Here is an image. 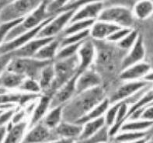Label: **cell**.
<instances>
[{
    "label": "cell",
    "instance_id": "cell-32",
    "mask_svg": "<svg viewBox=\"0 0 153 143\" xmlns=\"http://www.w3.org/2000/svg\"><path fill=\"white\" fill-rule=\"evenodd\" d=\"M89 30H86V31H82L79 33H76L64 37L62 41H60V48L66 46V45L78 44V43H81L85 41L89 37Z\"/></svg>",
    "mask_w": 153,
    "mask_h": 143
},
{
    "label": "cell",
    "instance_id": "cell-30",
    "mask_svg": "<svg viewBox=\"0 0 153 143\" xmlns=\"http://www.w3.org/2000/svg\"><path fill=\"white\" fill-rule=\"evenodd\" d=\"M82 42L61 47L59 50L58 51L54 59L56 61H62L71 58L74 56H76L79 48V47L82 44Z\"/></svg>",
    "mask_w": 153,
    "mask_h": 143
},
{
    "label": "cell",
    "instance_id": "cell-27",
    "mask_svg": "<svg viewBox=\"0 0 153 143\" xmlns=\"http://www.w3.org/2000/svg\"><path fill=\"white\" fill-rule=\"evenodd\" d=\"M152 126L151 121H128L122 124L120 131L123 132H146Z\"/></svg>",
    "mask_w": 153,
    "mask_h": 143
},
{
    "label": "cell",
    "instance_id": "cell-18",
    "mask_svg": "<svg viewBox=\"0 0 153 143\" xmlns=\"http://www.w3.org/2000/svg\"><path fill=\"white\" fill-rule=\"evenodd\" d=\"M51 106V97L48 95H43L39 97L37 104L35 105L33 110V114L31 116L30 123L28 124V128H30L35 124H37L45 118L48 109Z\"/></svg>",
    "mask_w": 153,
    "mask_h": 143
},
{
    "label": "cell",
    "instance_id": "cell-31",
    "mask_svg": "<svg viewBox=\"0 0 153 143\" xmlns=\"http://www.w3.org/2000/svg\"><path fill=\"white\" fill-rule=\"evenodd\" d=\"M18 89L24 93L30 94L38 95L41 92H42L38 81L31 78H25Z\"/></svg>",
    "mask_w": 153,
    "mask_h": 143
},
{
    "label": "cell",
    "instance_id": "cell-36",
    "mask_svg": "<svg viewBox=\"0 0 153 143\" xmlns=\"http://www.w3.org/2000/svg\"><path fill=\"white\" fill-rule=\"evenodd\" d=\"M132 29H129V28H120L117 31H116L114 33H113L107 39V41L109 42L113 43H117L120 41H121L128 34L131 32Z\"/></svg>",
    "mask_w": 153,
    "mask_h": 143
},
{
    "label": "cell",
    "instance_id": "cell-41",
    "mask_svg": "<svg viewBox=\"0 0 153 143\" xmlns=\"http://www.w3.org/2000/svg\"><path fill=\"white\" fill-rule=\"evenodd\" d=\"M76 140L75 139H63V138H59L57 139L52 140L46 143H74Z\"/></svg>",
    "mask_w": 153,
    "mask_h": 143
},
{
    "label": "cell",
    "instance_id": "cell-34",
    "mask_svg": "<svg viewBox=\"0 0 153 143\" xmlns=\"http://www.w3.org/2000/svg\"><path fill=\"white\" fill-rule=\"evenodd\" d=\"M23 19H18L15 21L6 22V23H0V46L5 42L7 35L9 34L11 30L18 25Z\"/></svg>",
    "mask_w": 153,
    "mask_h": 143
},
{
    "label": "cell",
    "instance_id": "cell-25",
    "mask_svg": "<svg viewBox=\"0 0 153 143\" xmlns=\"http://www.w3.org/2000/svg\"><path fill=\"white\" fill-rule=\"evenodd\" d=\"M25 77L23 75L13 73L11 72H4L0 75V88L3 89H14L19 88Z\"/></svg>",
    "mask_w": 153,
    "mask_h": 143
},
{
    "label": "cell",
    "instance_id": "cell-4",
    "mask_svg": "<svg viewBox=\"0 0 153 143\" xmlns=\"http://www.w3.org/2000/svg\"><path fill=\"white\" fill-rule=\"evenodd\" d=\"M48 62H42L33 58L13 57L6 71L23 75L25 78H31L37 80L41 69Z\"/></svg>",
    "mask_w": 153,
    "mask_h": 143
},
{
    "label": "cell",
    "instance_id": "cell-9",
    "mask_svg": "<svg viewBox=\"0 0 153 143\" xmlns=\"http://www.w3.org/2000/svg\"><path fill=\"white\" fill-rule=\"evenodd\" d=\"M50 129L47 128L42 121L35 124L26 135H24L20 143H46L54 140V137Z\"/></svg>",
    "mask_w": 153,
    "mask_h": 143
},
{
    "label": "cell",
    "instance_id": "cell-35",
    "mask_svg": "<svg viewBox=\"0 0 153 143\" xmlns=\"http://www.w3.org/2000/svg\"><path fill=\"white\" fill-rule=\"evenodd\" d=\"M120 104V102H117L115 104H113L111 107H109V108L106 111V114L104 116L105 119V124L107 127H111L114 123L115 119H116L117 114L118 111L119 107Z\"/></svg>",
    "mask_w": 153,
    "mask_h": 143
},
{
    "label": "cell",
    "instance_id": "cell-15",
    "mask_svg": "<svg viewBox=\"0 0 153 143\" xmlns=\"http://www.w3.org/2000/svg\"><path fill=\"white\" fill-rule=\"evenodd\" d=\"M151 71V65L142 62L122 70L120 74V79L126 82L138 81Z\"/></svg>",
    "mask_w": 153,
    "mask_h": 143
},
{
    "label": "cell",
    "instance_id": "cell-44",
    "mask_svg": "<svg viewBox=\"0 0 153 143\" xmlns=\"http://www.w3.org/2000/svg\"><path fill=\"white\" fill-rule=\"evenodd\" d=\"M150 140V136H147L146 138H143L142 139L137 140V141H134V142H128V143H148L149 142Z\"/></svg>",
    "mask_w": 153,
    "mask_h": 143
},
{
    "label": "cell",
    "instance_id": "cell-33",
    "mask_svg": "<svg viewBox=\"0 0 153 143\" xmlns=\"http://www.w3.org/2000/svg\"><path fill=\"white\" fill-rule=\"evenodd\" d=\"M139 34H140L138 33V31L132 29L130 33L128 34L121 41L117 43V47L122 50L129 51L133 47V45L135 44Z\"/></svg>",
    "mask_w": 153,
    "mask_h": 143
},
{
    "label": "cell",
    "instance_id": "cell-43",
    "mask_svg": "<svg viewBox=\"0 0 153 143\" xmlns=\"http://www.w3.org/2000/svg\"><path fill=\"white\" fill-rule=\"evenodd\" d=\"M6 134V125L0 127V143H2Z\"/></svg>",
    "mask_w": 153,
    "mask_h": 143
},
{
    "label": "cell",
    "instance_id": "cell-29",
    "mask_svg": "<svg viewBox=\"0 0 153 143\" xmlns=\"http://www.w3.org/2000/svg\"><path fill=\"white\" fill-rule=\"evenodd\" d=\"M150 136V131L146 132H123L115 136V141L120 143H128L137 141Z\"/></svg>",
    "mask_w": 153,
    "mask_h": 143
},
{
    "label": "cell",
    "instance_id": "cell-38",
    "mask_svg": "<svg viewBox=\"0 0 153 143\" xmlns=\"http://www.w3.org/2000/svg\"><path fill=\"white\" fill-rule=\"evenodd\" d=\"M14 113H15V111H14L13 109H11V110H6V111H3L2 114H0V127L6 125V124L10 121V120H11Z\"/></svg>",
    "mask_w": 153,
    "mask_h": 143
},
{
    "label": "cell",
    "instance_id": "cell-37",
    "mask_svg": "<svg viewBox=\"0 0 153 143\" xmlns=\"http://www.w3.org/2000/svg\"><path fill=\"white\" fill-rule=\"evenodd\" d=\"M13 58V53H6V54H0V75L6 72L10 65V62Z\"/></svg>",
    "mask_w": 153,
    "mask_h": 143
},
{
    "label": "cell",
    "instance_id": "cell-2",
    "mask_svg": "<svg viewBox=\"0 0 153 143\" xmlns=\"http://www.w3.org/2000/svg\"><path fill=\"white\" fill-rule=\"evenodd\" d=\"M37 0H18L9 2L0 10V23L21 19L29 15L40 4Z\"/></svg>",
    "mask_w": 153,
    "mask_h": 143
},
{
    "label": "cell",
    "instance_id": "cell-11",
    "mask_svg": "<svg viewBox=\"0 0 153 143\" xmlns=\"http://www.w3.org/2000/svg\"><path fill=\"white\" fill-rule=\"evenodd\" d=\"M78 75L79 73L74 75L59 89H57L52 97H51L50 108L62 106L72 98V96L76 93V80Z\"/></svg>",
    "mask_w": 153,
    "mask_h": 143
},
{
    "label": "cell",
    "instance_id": "cell-21",
    "mask_svg": "<svg viewBox=\"0 0 153 143\" xmlns=\"http://www.w3.org/2000/svg\"><path fill=\"white\" fill-rule=\"evenodd\" d=\"M54 77H55V73H54V62H50L41 69L39 74L37 81L41 86V90L46 91L51 89L54 81Z\"/></svg>",
    "mask_w": 153,
    "mask_h": 143
},
{
    "label": "cell",
    "instance_id": "cell-13",
    "mask_svg": "<svg viewBox=\"0 0 153 143\" xmlns=\"http://www.w3.org/2000/svg\"><path fill=\"white\" fill-rule=\"evenodd\" d=\"M145 56H146V48L144 45L143 37L142 35L139 34L135 44L129 50L128 54L123 59L121 69L124 70L133 65L142 62Z\"/></svg>",
    "mask_w": 153,
    "mask_h": 143
},
{
    "label": "cell",
    "instance_id": "cell-39",
    "mask_svg": "<svg viewBox=\"0 0 153 143\" xmlns=\"http://www.w3.org/2000/svg\"><path fill=\"white\" fill-rule=\"evenodd\" d=\"M26 114H27V112H26L25 110H19L17 112L14 113L10 121H11V123L13 125L19 124L20 122L23 121V118L25 117Z\"/></svg>",
    "mask_w": 153,
    "mask_h": 143
},
{
    "label": "cell",
    "instance_id": "cell-19",
    "mask_svg": "<svg viewBox=\"0 0 153 143\" xmlns=\"http://www.w3.org/2000/svg\"><path fill=\"white\" fill-rule=\"evenodd\" d=\"M59 48H60V41L54 38L51 42L48 43L47 45L42 47L33 58L42 62H52L53 59L55 58Z\"/></svg>",
    "mask_w": 153,
    "mask_h": 143
},
{
    "label": "cell",
    "instance_id": "cell-17",
    "mask_svg": "<svg viewBox=\"0 0 153 143\" xmlns=\"http://www.w3.org/2000/svg\"><path fill=\"white\" fill-rule=\"evenodd\" d=\"M54 134L57 138L78 139L82 131V125H79L76 123L62 121L54 130Z\"/></svg>",
    "mask_w": 153,
    "mask_h": 143
},
{
    "label": "cell",
    "instance_id": "cell-26",
    "mask_svg": "<svg viewBox=\"0 0 153 143\" xmlns=\"http://www.w3.org/2000/svg\"><path fill=\"white\" fill-rule=\"evenodd\" d=\"M153 12L152 1H140L134 5V10L132 11L134 17L138 19L144 20L149 17Z\"/></svg>",
    "mask_w": 153,
    "mask_h": 143
},
{
    "label": "cell",
    "instance_id": "cell-14",
    "mask_svg": "<svg viewBox=\"0 0 153 143\" xmlns=\"http://www.w3.org/2000/svg\"><path fill=\"white\" fill-rule=\"evenodd\" d=\"M54 38L55 37H45V38L35 37L12 53L13 57L16 58H33L42 47L47 45L48 43L51 42Z\"/></svg>",
    "mask_w": 153,
    "mask_h": 143
},
{
    "label": "cell",
    "instance_id": "cell-10",
    "mask_svg": "<svg viewBox=\"0 0 153 143\" xmlns=\"http://www.w3.org/2000/svg\"><path fill=\"white\" fill-rule=\"evenodd\" d=\"M96 49L93 41L86 39L82 42L77 52L79 66L78 73L80 74L85 70L89 69L95 59Z\"/></svg>",
    "mask_w": 153,
    "mask_h": 143
},
{
    "label": "cell",
    "instance_id": "cell-1",
    "mask_svg": "<svg viewBox=\"0 0 153 143\" xmlns=\"http://www.w3.org/2000/svg\"><path fill=\"white\" fill-rule=\"evenodd\" d=\"M47 4L48 1H42L40 2L38 6L34 10L31 12L25 18H23V20L18 25L11 30L4 43L13 41L20 35L37 27L49 18L54 16L47 11Z\"/></svg>",
    "mask_w": 153,
    "mask_h": 143
},
{
    "label": "cell",
    "instance_id": "cell-40",
    "mask_svg": "<svg viewBox=\"0 0 153 143\" xmlns=\"http://www.w3.org/2000/svg\"><path fill=\"white\" fill-rule=\"evenodd\" d=\"M152 104H151L148 105L146 108H145V110H144L143 113L142 114V116H141V118H140V120L151 121H152Z\"/></svg>",
    "mask_w": 153,
    "mask_h": 143
},
{
    "label": "cell",
    "instance_id": "cell-42",
    "mask_svg": "<svg viewBox=\"0 0 153 143\" xmlns=\"http://www.w3.org/2000/svg\"><path fill=\"white\" fill-rule=\"evenodd\" d=\"M142 80L147 83H152V71L149 72V73L146 74V75L142 78Z\"/></svg>",
    "mask_w": 153,
    "mask_h": 143
},
{
    "label": "cell",
    "instance_id": "cell-12",
    "mask_svg": "<svg viewBox=\"0 0 153 143\" xmlns=\"http://www.w3.org/2000/svg\"><path fill=\"white\" fill-rule=\"evenodd\" d=\"M149 86V83L142 80L138 81L127 82L125 84L120 86L118 89L113 93L111 98H109L110 104H115L117 102H120L124 100L129 98L132 95L135 94L138 91Z\"/></svg>",
    "mask_w": 153,
    "mask_h": 143
},
{
    "label": "cell",
    "instance_id": "cell-6",
    "mask_svg": "<svg viewBox=\"0 0 153 143\" xmlns=\"http://www.w3.org/2000/svg\"><path fill=\"white\" fill-rule=\"evenodd\" d=\"M76 10L78 9L68 10L54 16V18L41 30L36 37L39 38L55 37L57 34L62 32L65 28L69 24L71 19L73 16Z\"/></svg>",
    "mask_w": 153,
    "mask_h": 143
},
{
    "label": "cell",
    "instance_id": "cell-22",
    "mask_svg": "<svg viewBox=\"0 0 153 143\" xmlns=\"http://www.w3.org/2000/svg\"><path fill=\"white\" fill-rule=\"evenodd\" d=\"M105 126L106 124H105L104 116L86 122L85 124L82 125V131L78 140L89 139L97 135Z\"/></svg>",
    "mask_w": 153,
    "mask_h": 143
},
{
    "label": "cell",
    "instance_id": "cell-5",
    "mask_svg": "<svg viewBox=\"0 0 153 143\" xmlns=\"http://www.w3.org/2000/svg\"><path fill=\"white\" fill-rule=\"evenodd\" d=\"M78 66L79 60L77 55L66 60L55 61V62H54L55 77L51 89L57 90L76 75L78 73Z\"/></svg>",
    "mask_w": 153,
    "mask_h": 143
},
{
    "label": "cell",
    "instance_id": "cell-23",
    "mask_svg": "<svg viewBox=\"0 0 153 143\" xmlns=\"http://www.w3.org/2000/svg\"><path fill=\"white\" fill-rule=\"evenodd\" d=\"M28 128V123L25 121L14 125L10 130L6 131V136L2 143H20Z\"/></svg>",
    "mask_w": 153,
    "mask_h": 143
},
{
    "label": "cell",
    "instance_id": "cell-7",
    "mask_svg": "<svg viewBox=\"0 0 153 143\" xmlns=\"http://www.w3.org/2000/svg\"><path fill=\"white\" fill-rule=\"evenodd\" d=\"M103 9V2H85L76 10L69 23L81 20H97Z\"/></svg>",
    "mask_w": 153,
    "mask_h": 143
},
{
    "label": "cell",
    "instance_id": "cell-24",
    "mask_svg": "<svg viewBox=\"0 0 153 143\" xmlns=\"http://www.w3.org/2000/svg\"><path fill=\"white\" fill-rule=\"evenodd\" d=\"M63 105L51 108L50 111L46 114L45 118L41 121L43 124L51 131L55 129L62 122V119L63 118Z\"/></svg>",
    "mask_w": 153,
    "mask_h": 143
},
{
    "label": "cell",
    "instance_id": "cell-28",
    "mask_svg": "<svg viewBox=\"0 0 153 143\" xmlns=\"http://www.w3.org/2000/svg\"><path fill=\"white\" fill-rule=\"evenodd\" d=\"M96 20H81L69 23L62 31L64 37L89 30Z\"/></svg>",
    "mask_w": 153,
    "mask_h": 143
},
{
    "label": "cell",
    "instance_id": "cell-20",
    "mask_svg": "<svg viewBox=\"0 0 153 143\" xmlns=\"http://www.w3.org/2000/svg\"><path fill=\"white\" fill-rule=\"evenodd\" d=\"M110 105H111V104H110L109 98H104L100 104L94 107L92 110H89L87 114H85L84 116L82 117L78 121H76L75 123L79 124V125H83L89 121L95 120V119L103 116V114L106 113Z\"/></svg>",
    "mask_w": 153,
    "mask_h": 143
},
{
    "label": "cell",
    "instance_id": "cell-3",
    "mask_svg": "<svg viewBox=\"0 0 153 143\" xmlns=\"http://www.w3.org/2000/svg\"><path fill=\"white\" fill-rule=\"evenodd\" d=\"M97 20L112 23L122 28L132 29L134 16L129 8L123 6H114L104 8Z\"/></svg>",
    "mask_w": 153,
    "mask_h": 143
},
{
    "label": "cell",
    "instance_id": "cell-46",
    "mask_svg": "<svg viewBox=\"0 0 153 143\" xmlns=\"http://www.w3.org/2000/svg\"><path fill=\"white\" fill-rule=\"evenodd\" d=\"M97 143H108L107 142H97Z\"/></svg>",
    "mask_w": 153,
    "mask_h": 143
},
{
    "label": "cell",
    "instance_id": "cell-8",
    "mask_svg": "<svg viewBox=\"0 0 153 143\" xmlns=\"http://www.w3.org/2000/svg\"><path fill=\"white\" fill-rule=\"evenodd\" d=\"M101 83L99 74L89 69L78 75L76 80V93L80 94L100 87Z\"/></svg>",
    "mask_w": 153,
    "mask_h": 143
},
{
    "label": "cell",
    "instance_id": "cell-45",
    "mask_svg": "<svg viewBox=\"0 0 153 143\" xmlns=\"http://www.w3.org/2000/svg\"><path fill=\"white\" fill-rule=\"evenodd\" d=\"M9 1H0V10H2V8L6 5Z\"/></svg>",
    "mask_w": 153,
    "mask_h": 143
},
{
    "label": "cell",
    "instance_id": "cell-16",
    "mask_svg": "<svg viewBox=\"0 0 153 143\" xmlns=\"http://www.w3.org/2000/svg\"><path fill=\"white\" fill-rule=\"evenodd\" d=\"M122 27L112 23L96 20L89 30V37L96 40H107L113 33Z\"/></svg>",
    "mask_w": 153,
    "mask_h": 143
}]
</instances>
